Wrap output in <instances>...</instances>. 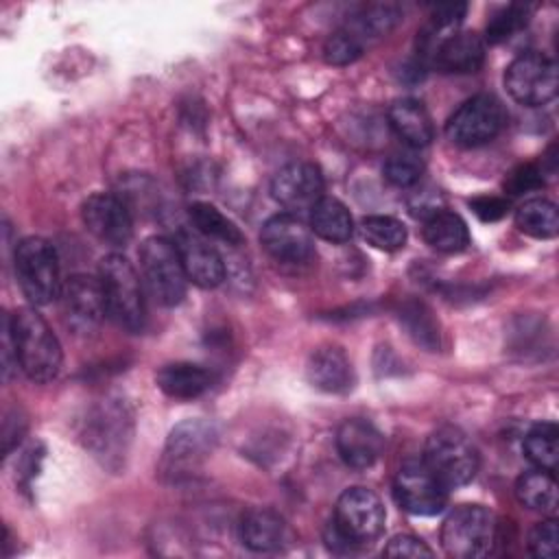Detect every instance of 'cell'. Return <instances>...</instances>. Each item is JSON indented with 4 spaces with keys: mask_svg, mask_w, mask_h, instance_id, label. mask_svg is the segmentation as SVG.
<instances>
[{
    "mask_svg": "<svg viewBox=\"0 0 559 559\" xmlns=\"http://www.w3.org/2000/svg\"><path fill=\"white\" fill-rule=\"evenodd\" d=\"M469 205L480 221H498L507 214L509 201L500 199V197H478Z\"/></svg>",
    "mask_w": 559,
    "mask_h": 559,
    "instance_id": "39",
    "label": "cell"
},
{
    "mask_svg": "<svg viewBox=\"0 0 559 559\" xmlns=\"http://www.w3.org/2000/svg\"><path fill=\"white\" fill-rule=\"evenodd\" d=\"M384 520L386 511L378 493L367 487H349L336 500L330 522L332 539L341 542L345 548L371 544L380 537Z\"/></svg>",
    "mask_w": 559,
    "mask_h": 559,
    "instance_id": "3",
    "label": "cell"
},
{
    "mask_svg": "<svg viewBox=\"0 0 559 559\" xmlns=\"http://www.w3.org/2000/svg\"><path fill=\"white\" fill-rule=\"evenodd\" d=\"M421 459L448 489L467 485L480 465L476 445L454 426H441L430 432Z\"/></svg>",
    "mask_w": 559,
    "mask_h": 559,
    "instance_id": "6",
    "label": "cell"
},
{
    "mask_svg": "<svg viewBox=\"0 0 559 559\" xmlns=\"http://www.w3.org/2000/svg\"><path fill=\"white\" fill-rule=\"evenodd\" d=\"M515 496L526 509L542 511L546 515H555V511H557L555 474L539 469V467L533 472H524L515 483Z\"/></svg>",
    "mask_w": 559,
    "mask_h": 559,
    "instance_id": "26",
    "label": "cell"
},
{
    "mask_svg": "<svg viewBox=\"0 0 559 559\" xmlns=\"http://www.w3.org/2000/svg\"><path fill=\"white\" fill-rule=\"evenodd\" d=\"M11 341L20 369L28 380L46 384L61 371L63 352L59 338L35 308H20L9 317Z\"/></svg>",
    "mask_w": 559,
    "mask_h": 559,
    "instance_id": "1",
    "label": "cell"
},
{
    "mask_svg": "<svg viewBox=\"0 0 559 559\" xmlns=\"http://www.w3.org/2000/svg\"><path fill=\"white\" fill-rule=\"evenodd\" d=\"M98 280L107 317L127 332H140L146 321V306L142 282L133 264L122 253H109L100 260Z\"/></svg>",
    "mask_w": 559,
    "mask_h": 559,
    "instance_id": "2",
    "label": "cell"
},
{
    "mask_svg": "<svg viewBox=\"0 0 559 559\" xmlns=\"http://www.w3.org/2000/svg\"><path fill=\"white\" fill-rule=\"evenodd\" d=\"M310 216V229L328 242H347L354 234V218L349 210L334 197H323Z\"/></svg>",
    "mask_w": 559,
    "mask_h": 559,
    "instance_id": "25",
    "label": "cell"
},
{
    "mask_svg": "<svg viewBox=\"0 0 559 559\" xmlns=\"http://www.w3.org/2000/svg\"><path fill=\"white\" fill-rule=\"evenodd\" d=\"M380 430L367 419H345L336 430V452L352 469H369L382 454Z\"/></svg>",
    "mask_w": 559,
    "mask_h": 559,
    "instance_id": "19",
    "label": "cell"
},
{
    "mask_svg": "<svg viewBox=\"0 0 559 559\" xmlns=\"http://www.w3.org/2000/svg\"><path fill=\"white\" fill-rule=\"evenodd\" d=\"M400 17H402V11L397 4H391V2L367 4L354 15V26L347 31H352L360 41L362 37H382L395 28Z\"/></svg>",
    "mask_w": 559,
    "mask_h": 559,
    "instance_id": "30",
    "label": "cell"
},
{
    "mask_svg": "<svg viewBox=\"0 0 559 559\" xmlns=\"http://www.w3.org/2000/svg\"><path fill=\"white\" fill-rule=\"evenodd\" d=\"M498 520L483 504L456 507L441 526V546L456 559H480L493 552Z\"/></svg>",
    "mask_w": 559,
    "mask_h": 559,
    "instance_id": "4",
    "label": "cell"
},
{
    "mask_svg": "<svg viewBox=\"0 0 559 559\" xmlns=\"http://www.w3.org/2000/svg\"><path fill=\"white\" fill-rule=\"evenodd\" d=\"M360 234L373 249L397 251L406 242V225L393 216L373 214L360 221Z\"/></svg>",
    "mask_w": 559,
    "mask_h": 559,
    "instance_id": "31",
    "label": "cell"
},
{
    "mask_svg": "<svg viewBox=\"0 0 559 559\" xmlns=\"http://www.w3.org/2000/svg\"><path fill=\"white\" fill-rule=\"evenodd\" d=\"M504 85L520 105H546L557 96V66L544 52H522L507 66Z\"/></svg>",
    "mask_w": 559,
    "mask_h": 559,
    "instance_id": "10",
    "label": "cell"
},
{
    "mask_svg": "<svg viewBox=\"0 0 559 559\" xmlns=\"http://www.w3.org/2000/svg\"><path fill=\"white\" fill-rule=\"evenodd\" d=\"M308 380L325 393H345L354 384V369L347 354L336 345H323L310 354Z\"/></svg>",
    "mask_w": 559,
    "mask_h": 559,
    "instance_id": "20",
    "label": "cell"
},
{
    "mask_svg": "<svg viewBox=\"0 0 559 559\" xmlns=\"http://www.w3.org/2000/svg\"><path fill=\"white\" fill-rule=\"evenodd\" d=\"M424 240L441 253H459L469 245V229L459 214L435 210L424 221Z\"/></svg>",
    "mask_w": 559,
    "mask_h": 559,
    "instance_id": "24",
    "label": "cell"
},
{
    "mask_svg": "<svg viewBox=\"0 0 559 559\" xmlns=\"http://www.w3.org/2000/svg\"><path fill=\"white\" fill-rule=\"evenodd\" d=\"M528 550L539 559H555L559 555V528H557V520L552 515L548 520L537 522L531 528Z\"/></svg>",
    "mask_w": 559,
    "mask_h": 559,
    "instance_id": "36",
    "label": "cell"
},
{
    "mask_svg": "<svg viewBox=\"0 0 559 559\" xmlns=\"http://www.w3.org/2000/svg\"><path fill=\"white\" fill-rule=\"evenodd\" d=\"M61 299L68 323L79 332H90L98 328L107 314L98 277L81 273L72 275L61 288Z\"/></svg>",
    "mask_w": 559,
    "mask_h": 559,
    "instance_id": "17",
    "label": "cell"
},
{
    "mask_svg": "<svg viewBox=\"0 0 559 559\" xmlns=\"http://www.w3.org/2000/svg\"><path fill=\"white\" fill-rule=\"evenodd\" d=\"M389 124L411 148H424L435 138V124L417 98H397L389 107Z\"/></svg>",
    "mask_w": 559,
    "mask_h": 559,
    "instance_id": "21",
    "label": "cell"
},
{
    "mask_svg": "<svg viewBox=\"0 0 559 559\" xmlns=\"http://www.w3.org/2000/svg\"><path fill=\"white\" fill-rule=\"evenodd\" d=\"M175 245L188 280L201 288H216L225 280V264L218 251L194 227H181L175 234Z\"/></svg>",
    "mask_w": 559,
    "mask_h": 559,
    "instance_id": "16",
    "label": "cell"
},
{
    "mask_svg": "<svg viewBox=\"0 0 559 559\" xmlns=\"http://www.w3.org/2000/svg\"><path fill=\"white\" fill-rule=\"evenodd\" d=\"M362 55V41L352 31H336L323 44V57L332 66L354 63Z\"/></svg>",
    "mask_w": 559,
    "mask_h": 559,
    "instance_id": "35",
    "label": "cell"
},
{
    "mask_svg": "<svg viewBox=\"0 0 559 559\" xmlns=\"http://www.w3.org/2000/svg\"><path fill=\"white\" fill-rule=\"evenodd\" d=\"M264 251L282 264H304L314 255L312 229L304 218L282 212L271 216L260 231Z\"/></svg>",
    "mask_w": 559,
    "mask_h": 559,
    "instance_id": "14",
    "label": "cell"
},
{
    "mask_svg": "<svg viewBox=\"0 0 559 559\" xmlns=\"http://www.w3.org/2000/svg\"><path fill=\"white\" fill-rule=\"evenodd\" d=\"M157 386L175 400H192L212 386V373L194 362L164 365L157 376Z\"/></svg>",
    "mask_w": 559,
    "mask_h": 559,
    "instance_id": "23",
    "label": "cell"
},
{
    "mask_svg": "<svg viewBox=\"0 0 559 559\" xmlns=\"http://www.w3.org/2000/svg\"><path fill=\"white\" fill-rule=\"evenodd\" d=\"M531 11H533L531 4H520V2H513V4H507V7L498 9L487 22V31H485L487 41L489 44H500V41L509 39L513 33L522 31L528 24Z\"/></svg>",
    "mask_w": 559,
    "mask_h": 559,
    "instance_id": "33",
    "label": "cell"
},
{
    "mask_svg": "<svg viewBox=\"0 0 559 559\" xmlns=\"http://www.w3.org/2000/svg\"><path fill=\"white\" fill-rule=\"evenodd\" d=\"M271 194L288 214L301 218L323 199L321 170L308 162H293L275 173Z\"/></svg>",
    "mask_w": 559,
    "mask_h": 559,
    "instance_id": "13",
    "label": "cell"
},
{
    "mask_svg": "<svg viewBox=\"0 0 559 559\" xmlns=\"http://www.w3.org/2000/svg\"><path fill=\"white\" fill-rule=\"evenodd\" d=\"M419 52L441 72L467 74L483 66L485 41L472 31L435 33L426 28L419 35Z\"/></svg>",
    "mask_w": 559,
    "mask_h": 559,
    "instance_id": "11",
    "label": "cell"
},
{
    "mask_svg": "<svg viewBox=\"0 0 559 559\" xmlns=\"http://www.w3.org/2000/svg\"><path fill=\"white\" fill-rule=\"evenodd\" d=\"M140 269L148 293L162 306H177L186 297L188 275L175 240L151 236L140 247Z\"/></svg>",
    "mask_w": 559,
    "mask_h": 559,
    "instance_id": "7",
    "label": "cell"
},
{
    "mask_svg": "<svg viewBox=\"0 0 559 559\" xmlns=\"http://www.w3.org/2000/svg\"><path fill=\"white\" fill-rule=\"evenodd\" d=\"M386 557H432V550L415 535H395L384 546Z\"/></svg>",
    "mask_w": 559,
    "mask_h": 559,
    "instance_id": "38",
    "label": "cell"
},
{
    "mask_svg": "<svg viewBox=\"0 0 559 559\" xmlns=\"http://www.w3.org/2000/svg\"><path fill=\"white\" fill-rule=\"evenodd\" d=\"M24 428H26V424H24V419L22 417H17V413H9L7 417H4V424H2V441H4V448H2V452H4V456H9V452L15 448V443L22 439V435H24Z\"/></svg>",
    "mask_w": 559,
    "mask_h": 559,
    "instance_id": "40",
    "label": "cell"
},
{
    "mask_svg": "<svg viewBox=\"0 0 559 559\" xmlns=\"http://www.w3.org/2000/svg\"><path fill=\"white\" fill-rule=\"evenodd\" d=\"M384 179L397 188H411L415 186L421 175H424V162L417 157V153L413 151H402V153H393L386 162H384Z\"/></svg>",
    "mask_w": 559,
    "mask_h": 559,
    "instance_id": "34",
    "label": "cell"
},
{
    "mask_svg": "<svg viewBox=\"0 0 559 559\" xmlns=\"http://www.w3.org/2000/svg\"><path fill=\"white\" fill-rule=\"evenodd\" d=\"M87 445L96 456L109 461L124 452L129 439V415L120 400H107L87 419Z\"/></svg>",
    "mask_w": 559,
    "mask_h": 559,
    "instance_id": "18",
    "label": "cell"
},
{
    "mask_svg": "<svg viewBox=\"0 0 559 559\" xmlns=\"http://www.w3.org/2000/svg\"><path fill=\"white\" fill-rule=\"evenodd\" d=\"M216 428L203 419H186L173 428L168 441L164 445L159 472L170 478L179 480L190 476L214 450L216 445Z\"/></svg>",
    "mask_w": 559,
    "mask_h": 559,
    "instance_id": "9",
    "label": "cell"
},
{
    "mask_svg": "<svg viewBox=\"0 0 559 559\" xmlns=\"http://www.w3.org/2000/svg\"><path fill=\"white\" fill-rule=\"evenodd\" d=\"M544 186V179H542V170L533 164H522L518 166L509 179H507V190L511 194H522V192H528V190H537Z\"/></svg>",
    "mask_w": 559,
    "mask_h": 559,
    "instance_id": "37",
    "label": "cell"
},
{
    "mask_svg": "<svg viewBox=\"0 0 559 559\" xmlns=\"http://www.w3.org/2000/svg\"><path fill=\"white\" fill-rule=\"evenodd\" d=\"M400 319L404 321L408 334L424 345L426 349L435 352L439 347V323L435 321L432 312L421 301H408L400 310Z\"/></svg>",
    "mask_w": 559,
    "mask_h": 559,
    "instance_id": "32",
    "label": "cell"
},
{
    "mask_svg": "<svg viewBox=\"0 0 559 559\" xmlns=\"http://www.w3.org/2000/svg\"><path fill=\"white\" fill-rule=\"evenodd\" d=\"M190 221L194 225V229L207 238V240H221L225 245H242V231L238 229V225L234 221H229L221 210H216L212 203H192L190 210Z\"/></svg>",
    "mask_w": 559,
    "mask_h": 559,
    "instance_id": "28",
    "label": "cell"
},
{
    "mask_svg": "<svg viewBox=\"0 0 559 559\" xmlns=\"http://www.w3.org/2000/svg\"><path fill=\"white\" fill-rule=\"evenodd\" d=\"M15 277L33 306H46L61 295L59 258L55 247L39 236H28L15 247Z\"/></svg>",
    "mask_w": 559,
    "mask_h": 559,
    "instance_id": "5",
    "label": "cell"
},
{
    "mask_svg": "<svg viewBox=\"0 0 559 559\" xmlns=\"http://www.w3.org/2000/svg\"><path fill=\"white\" fill-rule=\"evenodd\" d=\"M524 454L535 467L555 474L559 461V428L552 421L535 424L524 437Z\"/></svg>",
    "mask_w": 559,
    "mask_h": 559,
    "instance_id": "29",
    "label": "cell"
},
{
    "mask_svg": "<svg viewBox=\"0 0 559 559\" xmlns=\"http://www.w3.org/2000/svg\"><path fill=\"white\" fill-rule=\"evenodd\" d=\"M507 111L493 94H474L445 122V135L452 144L474 148L491 142L504 127Z\"/></svg>",
    "mask_w": 559,
    "mask_h": 559,
    "instance_id": "8",
    "label": "cell"
},
{
    "mask_svg": "<svg viewBox=\"0 0 559 559\" xmlns=\"http://www.w3.org/2000/svg\"><path fill=\"white\" fill-rule=\"evenodd\" d=\"M240 542L255 552L277 550L286 537L288 526L284 518L271 509H249L240 520Z\"/></svg>",
    "mask_w": 559,
    "mask_h": 559,
    "instance_id": "22",
    "label": "cell"
},
{
    "mask_svg": "<svg viewBox=\"0 0 559 559\" xmlns=\"http://www.w3.org/2000/svg\"><path fill=\"white\" fill-rule=\"evenodd\" d=\"M83 225L92 236L111 247H122L133 236L129 205L111 192H94L81 205Z\"/></svg>",
    "mask_w": 559,
    "mask_h": 559,
    "instance_id": "15",
    "label": "cell"
},
{
    "mask_svg": "<svg viewBox=\"0 0 559 559\" xmlns=\"http://www.w3.org/2000/svg\"><path fill=\"white\" fill-rule=\"evenodd\" d=\"M515 225L522 234L531 238H555L559 231V214L557 205L548 199H528L515 210Z\"/></svg>",
    "mask_w": 559,
    "mask_h": 559,
    "instance_id": "27",
    "label": "cell"
},
{
    "mask_svg": "<svg viewBox=\"0 0 559 559\" xmlns=\"http://www.w3.org/2000/svg\"><path fill=\"white\" fill-rule=\"evenodd\" d=\"M393 493L397 504L413 515H437L448 504V487L430 472L424 459H408L400 465Z\"/></svg>",
    "mask_w": 559,
    "mask_h": 559,
    "instance_id": "12",
    "label": "cell"
}]
</instances>
